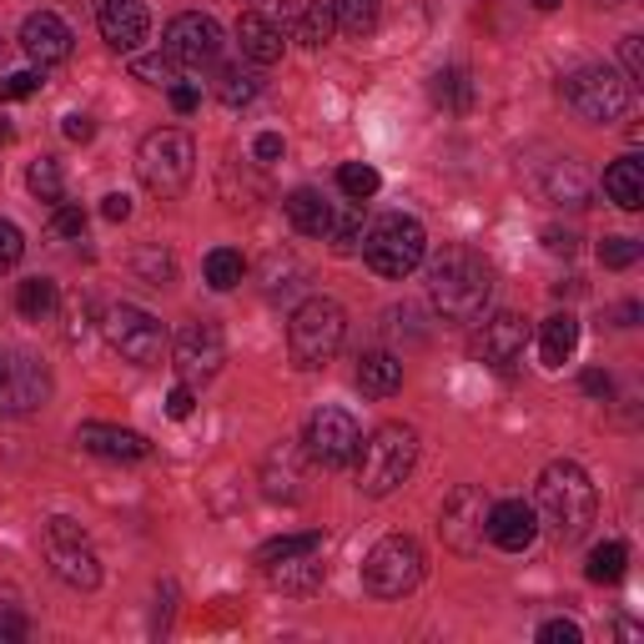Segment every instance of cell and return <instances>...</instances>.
Returning a JSON list of instances; mask_svg holds the SVG:
<instances>
[{"instance_id": "1", "label": "cell", "mask_w": 644, "mask_h": 644, "mask_svg": "<svg viewBox=\"0 0 644 644\" xmlns=\"http://www.w3.org/2000/svg\"><path fill=\"white\" fill-rule=\"evenodd\" d=\"M493 298V267L474 247H443L429 267V302L443 322H478Z\"/></svg>"}, {"instance_id": "2", "label": "cell", "mask_w": 644, "mask_h": 644, "mask_svg": "<svg viewBox=\"0 0 644 644\" xmlns=\"http://www.w3.org/2000/svg\"><path fill=\"white\" fill-rule=\"evenodd\" d=\"M534 513L554 529V538H559V544H574V538H585V529L595 524L599 493H595L589 474L574 464V458H554V464L538 474Z\"/></svg>"}, {"instance_id": "3", "label": "cell", "mask_w": 644, "mask_h": 644, "mask_svg": "<svg viewBox=\"0 0 644 644\" xmlns=\"http://www.w3.org/2000/svg\"><path fill=\"white\" fill-rule=\"evenodd\" d=\"M358 489L368 499H388L393 489H403L408 474L418 464V433L408 423H382L368 443H358Z\"/></svg>"}, {"instance_id": "4", "label": "cell", "mask_w": 644, "mask_h": 644, "mask_svg": "<svg viewBox=\"0 0 644 644\" xmlns=\"http://www.w3.org/2000/svg\"><path fill=\"white\" fill-rule=\"evenodd\" d=\"M347 337V312L343 302L333 298H308L292 322H287V353H292V368L312 373V368H327L337 358V347Z\"/></svg>"}, {"instance_id": "5", "label": "cell", "mask_w": 644, "mask_h": 644, "mask_svg": "<svg viewBox=\"0 0 644 644\" xmlns=\"http://www.w3.org/2000/svg\"><path fill=\"white\" fill-rule=\"evenodd\" d=\"M257 569L282 595H312L327 579V549L322 534H282L257 549Z\"/></svg>"}, {"instance_id": "6", "label": "cell", "mask_w": 644, "mask_h": 644, "mask_svg": "<svg viewBox=\"0 0 644 644\" xmlns=\"http://www.w3.org/2000/svg\"><path fill=\"white\" fill-rule=\"evenodd\" d=\"M358 252L378 277H408L423 267V257H429V232H423L418 216L388 212V216H378L373 227H363Z\"/></svg>"}, {"instance_id": "7", "label": "cell", "mask_w": 644, "mask_h": 644, "mask_svg": "<svg viewBox=\"0 0 644 644\" xmlns=\"http://www.w3.org/2000/svg\"><path fill=\"white\" fill-rule=\"evenodd\" d=\"M136 177H142V187L152 191V197H181V191L191 187V177H197V146H191L187 132H177V126H162V132H152L142 142V152H136Z\"/></svg>"}, {"instance_id": "8", "label": "cell", "mask_w": 644, "mask_h": 644, "mask_svg": "<svg viewBox=\"0 0 644 644\" xmlns=\"http://www.w3.org/2000/svg\"><path fill=\"white\" fill-rule=\"evenodd\" d=\"M423 585V549H418V538L408 534H388L378 538L363 559V589L373 599H403Z\"/></svg>"}, {"instance_id": "9", "label": "cell", "mask_w": 644, "mask_h": 644, "mask_svg": "<svg viewBox=\"0 0 644 644\" xmlns=\"http://www.w3.org/2000/svg\"><path fill=\"white\" fill-rule=\"evenodd\" d=\"M559 96L585 121H595V126H609V121L630 116V107H634V86L624 81L620 71H609V66H585V71H569L559 81Z\"/></svg>"}, {"instance_id": "10", "label": "cell", "mask_w": 644, "mask_h": 644, "mask_svg": "<svg viewBox=\"0 0 644 644\" xmlns=\"http://www.w3.org/2000/svg\"><path fill=\"white\" fill-rule=\"evenodd\" d=\"M51 403V368L25 347H0V418H31Z\"/></svg>"}, {"instance_id": "11", "label": "cell", "mask_w": 644, "mask_h": 644, "mask_svg": "<svg viewBox=\"0 0 644 644\" xmlns=\"http://www.w3.org/2000/svg\"><path fill=\"white\" fill-rule=\"evenodd\" d=\"M101 333H107L111 353H121L136 368H162V358H167V327L146 308H132V302L111 308L107 322H101Z\"/></svg>"}, {"instance_id": "12", "label": "cell", "mask_w": 644, "mask_h": 644, "mask_svg": "<svg viewBox=\"0 0 644 644\" xmlns=\"http://www.w3.org/2000/svg\"><path fill=\"white\" fill-rule=\"evenodd\" d=\"M46 559L60 585H71V589L101 585V554H96V544L86 538V529L76 519H60V513L46 519Z\"/></svg>"}, {"instance_id": "13", "label": "cell", "mask_w": 644, "mask_h": 644, "mask_svg": "<svg viewBox=\"0 0 644 644\" xmlns=\"http://www.w3.org/2000/svg\"><path fill=\"white\" fill-rule=\"evenodd\" d=\"M489 503L493 499L478 489V484H464V489L448 493V499H443V513H438L443 549L474 559V554L484 549V538H489Z\"/></svg>"}, {"instance_id": "14", "label": "cell", "mask_w": 644, "mask_h": 644, "mask_svg": "<svg viewBox=\"0 0 644 644\" xmlns=\"http://www.w3.org/2000/svg\"><path fill=\"white\" fill-rule=\"evenodd\" d=\"M171 363H177L181 382H191V388L212 382L216 373H222V363H227V343H222V327H216L212 318L181 322L177 343H171Z\"/></svg>"}, {"instance_id": "15", "label": "cell", "mask_w": 644, "mask_h": 644, "mask_svg": "<svg viewBox=\"0 0 644 644\" xmlns=\"http://www.w3.org/2000/svg\"><path fill=\"white\" fill-rule=\"evenodd\" d=\"M358 443L363 433L353 423V413H343V408H318L308 418V429H302V454L322 468H347L358 458Z\"/></svg>"}, {"instance_id": "16", "label": "cell", "mask_w": 644, "mask_h": 644, "mask_svg": "<svg viewBox=\"0 0 644 644\" xmlns=\"http://www.w3.org/2000/svg\"><path fill=\"white\" fill-rule=\"evenodd\" d=\"M162 51L177 60L181 71L216 66V56H222V25L202 11H181V15H171L167 36H162Z\"/></svg>"}, {"instance_id": "17", "label": "cell", "mask_w": 644, "mask_h": 644, "mask_svg": "<svg viewBox=\"0 0 644 644\" xmlns=\"http://www.w3.org/2000/svg\"><path fill=\"white\" fill-rule=\"evenodd\" d=\"M524 347H529V318H519V312H499L474 333V358L484 368L503 373V378L524 363Z\"/></svg>"}, {"instance_id": "18", "label": "cell", "mask_w": 644, "mask_h": 644, "mask_svg": "<svg viewBox=\"0 0 644 644\" xmlns=\"http://www.w3.org/2000/svg\"><path fill=\"white\" fill-rule=\"evenodd\" d=\"M277 31L298 46H327L333 41V5L327 0H277Z\"/></svg>"}, {"instance_id": "19", "label": "cell", "mask_w": 644, "mask_h": 644, "mask_svg": "<svg viewBox=\"0 0 644 644\" xmlns=\"http://www.w3.org/2000/svg\"><path fill=\"white\" fill-rule=\"evenodd\" d=\"M538 538V513L524 499H499L489 503V544L503 554H524Z\"/></svg>"}, {"instance_id": "20", "label": "cell", "mask_w": 644, "mask_h": 644, "mask_svg": "<svg viewBox=\"0 0 644 644\" xmlns=\"http://www.w3.org/2000/svg\"><path fill=\"white\" fill-rule=\"evenodd\" d=\"M96 25H101V41H107L111 51L132 56V51L146 41V31H152V15H146L142 0H101Z\"/></svg>"}, {"instance_id": "21", "label": "cell", "mask_w": 644, "mask_h": 644, "mask_svg": "<svg viewBox=\"0 0 644 644\" xmlns=\"http://www.w3.org/2000/svg\"><path fill=\"white\" fill-rule=\"evenodd\" d=\"M21 51L36 60L41 71H46V66H60V60L71 56V25L60 21L56 11L25 15V25H21Z\"/></svg>"}, {"instance_id": "22", "label": "cell", "mask_w": 644, "mask_h": 644, "mask_svg": "<svg viewBox=\"0 0 644 644\" xmlns=\"http://www.w3.org/2000/svg\"><path fill=\"white\" fill-rule=\"evenodd\" d=\"M76 443L86 454L107 458V464H136V458L152 454V443L142 438L136 429H116V423H81L76 429Z\"/></svg>"}, {"instance_id": "23", "label": "cell", "mask_w": 644, "mask_h": 644, "mask_svg": "<svg viewBox=\"0 0 644 644\" xmlns=\"http://www.w3.org/2000/svg\"><path fill=\"white\" fill-rule=\"evenodd\" d=\"M237 46H242V56H247V66H277L282 60V31H277V21L273 15H263V11H242L237 15Z\"/></svg>"}, {"instance_id": "24", "label": "cell", "mask_w": 644, "mask_h": 644, "mask_svg": "<svg viewBox=\"0 0 644 644\" xmlns=\"http://www.w3.org/2000/svg\"><path fill=\"white\" fill-rule=\"evenodd\" d=\"M579 347V318L574 312H554V318L538 322V358L544 368H564Z\"/></svg>"}, {"instance_id": "25", "label": "cell", "mask_w": 644, "mask_h": 644, "mask_svg": "<svg viewBox=\"0 0 644 644\" xmlns=\"http://www.w3.org/2000/svg\"><path fill=\"white\" fill-rule=\"evenodd\" d=\"M358 388L368 398H393L398 388H403V358H398V353H382V347L363 353L358 358Z\"/></svg>"}, {"instance_id": "26", "label": "cell", "mask_w": 644, "mask_h": 644, "mask_svg": "<svg viewBox=\"0 0 644 644\" xmlns=\"http://www.w3.org/2000/svg\"><path fill=\"white\" fill-rule=\"evenodd\" d=\"M604 197L620 207V212H640L644 207V162L640 156H620V162L604 171Z\"/></svg>"}, {"instance_id": "27", "label": "cell", "mask_w": 644, "mask_h": 644, "mask_svg": "<svg viewBox=\"0 0 644 644\" xmlns=\"http://www.w3.org/2000/svg\"><path fill=\"white\" fill-rule=\"evenodd\" d=\"M282 212H287V222H292L302 237H322V232H327V222H333V207L322 202V191H312V187L292 191V197L282 202Z\"/></svg>"}, {"instance_id": "28", "label": "cell", "mask_w": 644, "mask_h": 644, "mask_svg": "<svg viewBox=\"0 0 644 644\" xmlns=\"http://www.w3.org/2000/svg\"><path fill=\"white\" fill-rule=\"evenodd\" d=\"M56 302H60V292L51 277H25V282L15 287V312H21L25 322H51L56 318Z\"/></svg>"}, {"instance_id": "29", "label": "cell", "mask_w": 644, "mask_h": 644, "mask_svg": "<svg viewBox=\"0 0 644 644\" xmlns=\"http://www.w3.org/2000/svg\"><path fill=\"white\" fill-rule=\"evenodd\" d=\"M378 21H382V0H333V25L343 36L363 41L378 31Z\"/></svg>"}, {"instance_id": "30", "label": "cell", "mask_w": 644, "mask_h": 644, "mask_svg": "<svg viewBox=\"0 0 644 644\" xmlns=\"http://www.w3.org/2000/svg\"><path fill=\"white\" fill-rule=\"evenodd\" d=\"M257 91H263V76H257V66H222L216 71V101L222 107H247V101H257Z\"/></svg>"}, {"instance_id": "31", "label": "cell", "mask_w": 644, "mask_h": 644, "mask_svg": "<svg viewBox=\"0 0 644 644\" xmlns=\"http://www.w3.org/2000/svg\"><path fill=\"white\" fill-rule=\"evenodd\" d=\"M322 242L337 252V257H353L363 247V207L347 202V207H333V222L322 232Z\"/></svg>"}, {"instance_id": "32", "label": "cell", "mask_w": 644, "mask_h": 644, "mask_svg": "<svg viewBox=\"0 0 644 644\" xmlns=\"http://www.w3.org/2000/svg\"><path fill=\"white\" fill-rule=\"evenodd\" d=\"M202 273H207V287L232 292V287L247 277V263H242L237 247H212V252H207V263H202Z\"/></svg>"}, {"instance_id": "33", "label": "cell", "mask_w": 644, "mask_h": 644, "mask_svg": "<svg viewBox=\"0 0 644 644\" xmlns=\"http://www.w3.org/2000/svg\"><path fill=\"white\" fill-rule=\"evenodd\" d=\"M25 187H31V197L46 207L66 202V177H60V162L56 156H41V162H31V171H25Z\"/></svg>"}, {"instance_id": "34", "label": "cell", "mask_w": 644, "mask_h": 644, "mask_svg": "<svg viewBox=\"0 0 644 644\" xmlns=\"http://www.w3.org/2000/svg\"><path fill=\"white\" fill-rule=\"evenodd\" d=\"M433 101H438L443 111H468L474 107V81H468V71H458V66H448V71L433 76Z\"/></svg>"}, {"instance_id": "35", "label": "cell", "mask_w": 644, "mask_h": 644, "mask_svg": "<svg viewBox=\"0 0 644 644\" xmlns=\"http://www.w3.org/2000/svg\"><path fill=\"white\" fill-rule=\"evenodd\" d=\"M624 564H630V549H624L620 538H609V544H599L595 554H589V579L595 585H620L624 579Z\"/></svg>"}, {"instance_id": "36", "label": "cell", "mask_w": 644, "mask_h": 644, "mask_svg": "<svg viewBox=\"0 0 644 644\" xmlns=\"http://www.w3.org/2000/svg\"><path fill=\"white\" fill-rule=\"evenodd\" d=\"M337 187H343L347 202H368V197H378L382 177H378V167H368V162H343V167H337Z\"/></svg>"}, {"instance_id": "37", "label": "cell", "mask_w": 644, "mask_h": 644, "mask_svg": "<svg viewBox=\"0 0 644 644\" xmlns=\"http://www.w3.org/2000/svg\"><path fill=\"white\" fill-rule=\"evenodd\" d=\"M25 604H21V589L15 585H0V644H15L25 640Z\"/></svg>"}, {"instance_id": "38", "label": "cell", "mask_w": 644, "mask_h": 644, "mask_svg": "<svg viewBox=\"0 0 644 644\" xmlns=\"http://www.w3.org/2000/svg\"><path fill=\"white\" fill-rule=\"evenodd\" d=\"M46 237L51 242H81L86 237V212L76 202H56L51 207V222H46Z\"/></svg>"}, {"instance_id": "39", "label": "cell", "mask_w": 644, "mask_h": 644, "mask_svg": "<svg viewBox=\"0 0 644 644\" xmlns=\"http://www.w3.org/2000/svg\"><path fill=\"white\" fill-rule=\"evenodd\" d=\"M132 71H136V81H146V86H177L181 81V76H177L181 66L167 56V51H162V56H136Z\"/></svg>"}, {"instance_id": "40", "label": "cell", "mask_w": 644, "mask_h": 644, "mask_svg": "<svg viewBox=\"0 0 644 644\" xmlns=\"http://www.w3.org/2000/svg\"><path fill=\"white\" fill-rule=\"evenodd\" d=\"M599 263L614 267V273H624V267L640 263V242L634 237H604L599 242Z\"/></svg>"}, {"instance_id": "41", "label": "cell", "mask_w": 644, "mask_h": 644, "mask_svg": "<svg viewBox=\"0 0 644 644\" xmlns=\"http://www.w3.org/2000/svg\"><path fill=\"white\" fill-rule=\"evenodd\" d=\"M554 197H569V207H585V177H579V162H564L559 171L549 177Z\"/></svg>"}, {"instance_id": "42", "label": "cell", "mask_w": 644, "mask_h": 644, "mask_svg": "<svg viewBox=\"0 0 644 644\" xmlns=\"http://www.w3.org/2000/svg\"><path fill=\"white\" fill-rule=\"evenodd\" d=\"M21 257H25V232L15 227V222H5V216H0V273H11Z\"/></svg>"}, {"instance_id": "43", "label": "cell", "mask_w": 644, "mask_h": 644, "mask_svg": "<svg viewBox=\"0 0 644 644\" xmlns=\"http://www.w3.org/2000/svg\"><path fill=\"white\" fill-rule=\"evenodd\" d=\"M538 644H585V630L574 620H544L538 624Z\"/></svg>"}, {"instance_id": "44", "label": "cell", "mask_w": 644, "mask_h": 644, "mask_svg": "<svg viewBox=\"0 0 644 644\" xmlns=\"http://www.w3.org/2000/svg\"><path fill=\"white\" fill-rule=\"evenodd\" d=\"M41 91V76L36 71H11L0 81V101H25V96Z\"/></svg>"}, {"instance_id": "45", "label": "cell", "mask_w": 644, "mask_h": 644, "mask_svg": "<svg viewBox=\"0 0 644 644\" xmlns=\"http://www.w3.org/2000/svg\"><path fill=\"white\" fill-rule=\"evenodd\" d=\"M620 60H624V81H644V36H624L620 41Z\"/></svg>"}, {"instance_id": "46", "label": "cell", "mask_w": 644, "mask_h": 644, "mask_svg": "<svg viewBox=\"0 0 644 644\" xmlns=\"http://www.w3.org/2000/svg\"><path fill=\"white\" fill-rule=\"evenodd\" d=\"M136 273H142L152 287H167L171 282V257L167 252H162V257H156V252H142V257H136Z\"/></svg>"}, {"instance_id": "47", "label": "cell", "mask_w": 644, "mask_h": 644, "mask_svg": "<svg viewBox=\"0 0 644 644\" xmlns=\"http://www.w3.org/2000/svg\"><path fill=\"white\" fill-rule=\"evenodd\" d=\"M191 408H197V388H191V382H181V388H171V398H167V413L177 418H191Z\"/></svg>"}, {"instance_id": "48", "label": "cell", "mask_w": 644, "mask_h": 644, "mask_svg": "<svg viewBox=\"0 0 644 644\" xmlns=\"http://www.w3.org/2000/svg\"><path fill=\"white\" fill-rule=\"evenodd\" d=\"M167 91H171V107H177L181 116H187V111H197V107H202V91H197V86H191V81H177V86H167Z\"/></svg>"}, {"instance_id": "49", "label": "cell", "mask_w": 644, "mask_h": 644, "mask_svg": "<svg viewBox=\"0 0 644 644\" xmlns=\"http://www.w3.org/2000/svg\"><path fill=\"white\" fill-rule=\"evenodd\" d=\"M101 216H107V222H126V216H132V197H126V191L101 197Z\"/></svg>"}, {"instance_id": "50", "label": "cell", "mask_w": 644, "mask_h": 644, "mask_svg": "<svg viewBox=\"0 0 644 644\" xmlns=\"http://www.w3.org/2000/svg\"><path fill=\"white\" fill-rule=\"evenodd\" d=\"M60 132L71 136V142H91V136H96V121L91 116H66V126H60Z\"/></svg>"}, {"instance_id": "51", "label": "cell", "mask_w": 644, "mask_h": 644, "mask_svg": "<svg viewBox=\"0 0 644 644\" xmlns=\"http://www.w3.org/2000/svg\"><path fill=\"white\" fill-rule=\"evenodd\" d=\"M252 152H257V162H277V156H282V136H277V132H263Z\"/></svg>"}, {"instance_id": "52", "label": "cell", "mask_w": 644, "mask_h": 644, "mask_svg": "<svg viewBox=\"0 0 644 644\" xmlns=\"http://www.w3.org/2000/svg\"><path fill=\"white\" fill-rule=\"evenodd\" d=\"M585 393L589 398H609V393H614V382H609V373H585Z\"/></svg>"}, {"instance_id": "53", "label": "cell", "mask_w": 644, "mask_h": 644, "mask_svg": "<svg viewBox=\"0 0 644 644\" xmlns=\"http://www.w3.org/2000/svg\"><path fill=\"white\" fill-rule=\"evenodd\" d=\"M544 247H549V252H564V257H569V252H574V237H569V232H544Z\"/></svg>"}, {"instance_id": "54", "label": "cell", "mask_w": 644, "mask_h": 644, "mask_svg": "<svg viewBox=\"0 0 644 644\" xmlns=\"http://www.w3.org/2000/svg\"><path fill=\"white\" fill-rule=\"evenodd\" d=\"M634 318H640V302H624V308H620V327H634Z\"/></svg>"}, {"instance_id": "55", "label": "cell", "mask_w": 644, "mask_h": 644, "mask_svg": "<svg viewBox=\"0 0 644 644\" xmlns=\"http://www.w3.org/2000/svg\"><path fill=\"white\" fill-rule=\"evenodd\" d=\"M564 0H534V11H559Z\"/></svg>"}, {"instance_id": "56", "label": "cell", "mask_w": 644, "mask_h": 644, "mask_svg": "<svg viewBox=\"0 0 644 644\" xmlns=\"http://www.w3.org/2000/svg\"><path fill=\"white\" fill-rule=\"evenodd\" d=\"M11 136H15V132H11V126H5V121H0V142H11Z\"/></svg>"}]
</instances>
